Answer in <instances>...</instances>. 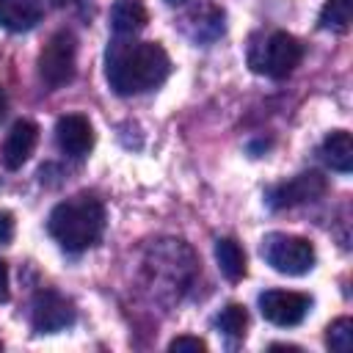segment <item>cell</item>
I'll return each instance as SVG.
<instances>
[{
    "mask_svg": "<svg viewBox=\"0 0 353 353\" xmlns=\"http://www.w3.org/2000/svg\"><path fill=\"white\" fill-rule=\"evenodd\" d=\"M108 83L119 97L160 88L171 74L168 52L157 41H113L108 47Z\"/></svg>",
    "mask_w": 353,
    "mask_h": 353,
    "instance_id": "6da1fadb",
    "label": "cell"
},
{
    "mask_svg": "<svg viewBox=\"0 0 353 353\" xmlns=\"http://www.w3.org/2000/svg\"><path fill=\"white\" fill-rule=\"evenodd\" d=\"M47 232L63 251L80 254L99 243L105 232V207L97 196H72L52 207L47 218Z\"/></svg>",
    "mask_w": 353,
    "mask_h": 353,
    "instance_id": "7a4b0ae2",
    "label": "cell"
},
{
    "mask_svg": "<svg viewBox=\"0 0 353 353\" xmlns=\"http://www.w3.org/2000/svg\"><path fill=\"white\" fill-rule=\"evenodd\" d=\"M303 58V47L295 36L284 30H268L251 39L248 44V66L256 74L281 80L295 72V66Z\"/></svg>",
    "mask_w": 353,
    "mask_h": 353,
    "instance_id": "3957f363",
    "label": "cell"
},
{
    "mask_svg": "<svg viewBox=\"0 0 353 353\" xmlns=\"http://www.w3.org/2000/svg\"><path fill=\"white\" fill-rule=\"evenodd\" d=\"M262 256L265 262L284 276H303L314 268V245L306 237L284 234V232H270L262 237Z\"/></svg>",
    "mask_w": 353,
    "mask_h": 353,
    "instance_id": "277c9868",
    "label": "cell"
},
{
    "mask_svg": "<svg viewBox=\"0 0 353 353\" xmlns=\"http://www.w3.org/2000/svg\"><path fill=\"white\" fill-rule=\"evenodd\" d=\"M74 63H77V41L69 30H58L39 52V77L47 88H61L74 77Z\"/></svg>",
    "mask_w": 353,
    "mask_h": 353,
    "instance_id": "5b68a950",
    "label": "cell"
},
{
    "mask_svg": "<svg viewBox=\"0 0 353 353\" xmlns=\"http://www.w3.org/2000/svg\"><path fill=\"white\" fill-rule=\"evenodd\" d=\"M325 176H320L317 171H303L287 182H279L273 188H268L265 201L270 210H287V207H298L306 201H314L325 193Z\"/></svg>",
    "mask_w": 353,
    "mask_h": 353,
    "instance_id": "8992f818",
    "label": "cell"
},
{
    "mask_svg": "<svg viewBox=\"0 0 353 353\" xmlns=\"http://www.w3.org/2000/svg\"><path fill=\"white\" fill-rule=\"evenodd\" d=\"M312 298L292 290H265L259 295V312L273 325H298L309 314Z\"/></svg>",
    "mask_w": 353,
    "mask_h": 353,
    "instance_id": "52a82bcc",
    "label": "cell"
},
{
    "mask_svg": "<svg viewBox=\"0 0 353 353\" xmlns=\"http://www.w3.org/2000/svg\"><path fill=\"white\" fill-rule=\"evenodd\" d=\"M30 323L39 334H55L74 323V306L55 290H39L30 306Z\"/></svg>",
    "mask_w": 353,
    "mask_h": 353,
    "instance_id": "ba28073f",
    "label": "cell"
},
{
    "mask_svg": "<svg viewBox=\"0 0 353 353\" xmlns=\"http://www.w3.org/2000/svg\"><path fill=\"white\" fill-rule=\"evenodd\" d=\"M182 33L196 41V44H210L223 33V8H218L215 3H201L193 6L190 11L182 14L179 19Z\"/></svg>",
    "mask_w": 353,
    "mask_h": 353,
    "instance_id": "9c48e42d",
    "label": "cell"
},
{
    "mask_svg": "<svg viewBox=\"0 0 353 353\" xmlns=\"http://www.w3.org/2000/svg\"><path fill=\"white\" fill-rule=\"evenodd\" d=\"M55 141L61 146L63 154L80 160L91 152L94 146V130H91V121L80 113H66L58 119L55 124Z\"/></svg>",
    "mask_w": 353,
    "mask_h": 353,
    "instance_id": "30bf717a",
    "label": "cell"
},
{
    "mask_svg": "<svg viewBox=\"0 0 353 353\" xmlns=\"http://www.w3.org/2000/svg\"><path fill=\"white\" fill-rule=\"evenodd\" d=\"M36 141H39V127L28 119H19L8 135H6V143H3V165L17 171L28 163V157L33 154L36 149Z\"/></svg>",
    "mask_w": 353,
    "mask_h": 353,
    "instance_id": "8fae6325",
    "label": "cell"
},
{
    "mask_svg": "<svg viewBox=\"0 0 353 353\" xmlns=\"http://www.w3.org/2000/svg\"><path fill=\"white\" fill-rule=\"evenodd\" d=\"M320 154H323L325 165H331L339 174H347L353 168V141H350V132L347 130L328 132L323 146H320Z\"/></svg>",
    "mask_w": 353,
    "mask_h": 353,
    "instance_id": "7c38bea8",
    "label": "cell"
},
{
    "mask_svg": "<svg viewBox=\"0 0 353 353\" xmlns=\"http://www.w3.org/2000/svg\"><path fill=\"white\" fill-rule=\"evenodd\" d=\"M41 19V0H0V22L11 30H28Z\"/></svg>",
    "mask_w": 353,
    "mask_h": 353,
    "instance_id": "4fadbf2b",
    "label": "cell"
},
{
    "mask_svg": "<svg viewBox=\"0 0 353 353\" xmlns=\"http://www.w3.org/2000/svg\"><path fill=\"white\" fill-rule=\"evenodd\" d=\"M146 19H149V14L141 0H116L110 8V25L119 36L138 33L146 25Z\"/></svg>",
    "mask_w": 353,
    "mask_h": 353,
    "instance_id": "5bb4252c",
    "label": "cell"
},
{
    "mask_svg": "<svg viewBox=\"0 0 353 353\" xmlns=\"http://www.w3.org/2000/svg\"><path fill=\"white\" fill-rule=\"evenodd\" d=\"M215 259H218V268L221 273L229 279V281H240L245 276V254L240 248L237 240L232 237H221L215 243Z\"/></svg>",
    "mask_w": 353,
    "mask_h": 353,
    "instance_id": "9a60e30c",
    "label": "cell"
},
{
    "mask_svg": "<svg viewBox=\"0 0 353 353\" xmlns=\"http://www.w3.org/2000/svg\"><path fill=\"white\" fill-rule=\"evenodd\" d=\"M350 17H353V6L350 0H325V6L320 8V28L323 30H334V33H345L350 28Z\"/></svg>",
    "mask_w": 353,
    "mask_h": 353,
    "instance_id": "2e32d148",
    "label": "cell"
},
{
    "mask_svg": "<svg viewBox=\"0 0 353 353\" xmlns=\"http://www.w3.org/2000/svg\"><path fill=\"white\" fill-rule=\"evenodd\" d=\"M215 323H218V328L226 336H243L245 334V325H248V312L240 303H229V306L221 309V314H218Z\"/></svg>",
    "mask_w": 353,
    "mask_h": 353,
    "instance_id": "e0dca14e",
    "label": "cell"
},
{
    "mask_svg": "<svg viewBox=\"0 0 353 353\" xmlns=\"http://www.w3.org/2000/svg\"><path fill=\"white\" fill-rule=\"evenodd\" d=\"M325 342L334 353H350L353 347V320L350 317H339L328 325V334H325Z\"/></svg>",
    "mask_w": 353,
    "mask_h": 353,
    "instance_id": "ac0fdd59",
    "label": "cell"
},
{
    "mask_svg": "<svg viewBox=\"0 0 353 353\" xmlns=\"http://www.w3.org/2000/svg\"><path fill=\"white\" fill-rule=\"evenodd\" d=\"M168 350H176V353L179 350H207V342L199 336H176V339H171Z\"/></svg>",
    "mask_w": 353,
    "mask_h": 353,
    "instance_id": "d6986e66",
    "label": "cell"
},
{
    "mask_svg": "<svg viewBox=\"0 0 353 353\" xmlns=\"http://www.w3.org/2000/svg\"><path fill=\"white\" fill-rule=\"evenodd\" d=\"M14 229H17L14 215L8 210H0V245H8L14 240Z\"/></svg>",
    "mask_w": 353,
    "mask_h": 353,
    "instance_id": "ffe728a7",
    "label": "cell"
},
{
    "mask_svg": "<svg viewBox=\"0 0 353 353\" xmlns=\"http://www.w3.org/2000/svg\"><path fill=\"white\" fill-rule=\"evenodd\" d=\"M8 301V265L0 259V303Z\"/></svg>",
    "mask_w": 353,
    "mask_h": 353,
    "instance_id": "44dd1931",
    "label": "cell"
},
{
    "mask_svg": "<svg viewBox=\"0 0 353 353\" xmlns=\"http://www.w3.org/2000/svg\"><path fill=\"white\" fill-rule=\"evenodd\" d=\"M6 108H8V99H6V91L0 88V121H3V116H6Z\"/></svg>",
    "mask_w": 353,
    "mask_h": 353,
    "instance_id": "7402d4cb",
    "label": "cell"
},
{
    "mask_svg": "<svg viewBox=\"0 0 353 353\" xmlns=\"http://www.w3.org/2000/svg\"><path fill=\"white\" fill-rule=\"evenodd\" d=\"M165 3H185V0H165Z\"/></svg>",
    "mask_w": 353,
    "mask_h": 353,
    "instance_id": "603a6c76",
    "label": "cell"
}]
</instances>
